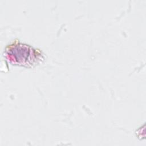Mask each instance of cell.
<instances>
[{
  "instance_id": "obj_1",
  "label": "cell",
  "mask_w": 146,
  "mask_h": 146,
  "mask_svg": "<svg viewBox=\"0 0 146 146\" xmlns=\"http://www.w3.org/2000/svg\"><path fill=\"white\" fill-rule=\"evenodd\" d=\"M5 54L7 60L12 64L28 68L39 64L44 59L40 51L18 42L8 45L5 48Z\"/></svg>"
}]
</instances>
